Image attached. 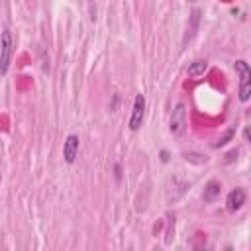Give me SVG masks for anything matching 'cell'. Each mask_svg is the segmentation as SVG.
Returning a JSON list of instances; mask_svg holds the SVG:
<instances>
[{
  "mask_svg": "<svg viewBox=\"0 0 251 251\" xmlns=\"http://www.w3.org/2000/svg\"><path fill=\"white\" fill-rule=\"evenodd\" d=\"M208 69V63L206 61H202V59H198V61H194L190 67H188V77H200V75H204V71Z\"/></svg>",
  "mask_w": 251,
  "mask_h": 251,
  "instance_id": "ba28073f",
  "label": "cell"
},
{
  "mask_svg": "<svg viewBox=\"0 0 251 251\" xmlns=\"http://www.w3.org/2000/svg\"><path fill=\"white\" fill-rule=\"evenodd\" d=\"M235 69L239 73V100L247 102L251 98V69L245 61H235Z\"/></svg>",
  "mask_w": 251,
  "mask_h": 251,
  "instance_id": "7a4b0ae2",
  "label": "cell"
},
{
  "mask_svg": "<svg viewBox=\"0 0 251 251\" xmlns=\"http://www.w3.org/2000/svg\"><path fill=\"white\" fill-rule=\"evenodd\" d=\"M144 116H146V96L138 94L134 100V110H132V118H130V130L138 132L144 124Z\"/></svg>",
  "mask_w": 251,
  "mask_h": 251,
  "instance_id": "277c9868",
  "label": "cell"
},
{
  "mask_svg": "<svg viewBox=\"0 0 251 251\" xmlns=\"http://www.w3.org/2000/svg\"><path fill=\"white\" fill-rule=\"evenodd\" d=\"M190 2H196V0H190Z\"/></svg>",
  "mask_w": 251,
  "mask_h": 251,
  "instance_id": "5bb4252c",
  "label": "cell"
},
{
  "mask_svg": "<svg viewBox=\"0 0 251 251\" xmlns=\"http://www.w3.org/2000/svg\"><path fill=\"white\" fill-rule=\"evenodd\" d=\"M235 157H237V149H233V151H230V153L226 155V163H231Z\"/></svg>",
  "mask_w": 251,
  "mask_h": 251,
  "instance_id": "8fae6325",
  "label": "cell"
},
{
  "mask_svg": "<svg viewBox=\"0 0 251 251\" xmlns=\"http://www.w3.org/2000/svg\"><path fill=\"white\" fill-rule=\"evenodd\" d=\"M114 171H116V179L120 181V165H116V167H114Z\"/></svg>",
  "mask_w": 251,
  "mask_h": 251,
  "instance_id": "4fadbf2b",
  "label": "cell"
},
{
  "mask_svg": "<svg viewBox=\"0 0 251 251\" xmlns=\"http://www.w3.org/2000/svg\"><path fill=\"white\" fill-rule=\"evenodd\" d=\"M14 51V40L10 30L2 32V40H0V75H6L10 69V59Z\"/></svg>",
  "mask_w": 251,
  "mask_h": 251,
  "instance_id": "6da1fadb",
  "label": "cell"
},
{
  "mask_svg": "<svg viewBox=\"0 0 251 251\" xmlns=\"http://www.w3.org/2000/svg\"><path fill=\"white\" fill-rule=\"evenodd\" d=\"M245 204V190L243 188H233L230 194H228V198H226V208H228V212H237V210H241V206Z\"/></svg>",
  "mask_w": 251,
  "mask_h": 251,
  "instance_id": "8992f818",
  "label": "cell"
},
{
  "mask_svg": "<svg viewBox=\"0 0 251 251\" xmlns=\"http://www.w3.org/2000/svg\"><path fill=\"white\" fill-rule=\"evenodd\" d=\"M169 130L173 136H183L187 130V106L183 102H179L171 114V124H169Z\"/></svg>",
  "mask_w": 251,
  "mask_h": 251,
  "instance_id": "3957f363",
  "label": "cell"
},
{
  "mask_svg": "<svg viewBox=\"0 0 251 251\" xmlns=\"http://www.w3.org/2000/svg\"><path fill=\"white\" fill-rule=\"evenodd\" d=\"M220 190H222L220 181H210V183L204 187V194H202V198H204L206 202H212V200H216V198L220 196Z\"/></svg>",
  "mask_w": 251,
  "mask_h": 251,
  "instance_id": "52a82bcc",
  "label": "cell"
},
{
  "mask_svg": "<svg viewBox=\"0 0 251 251\" xmlns=\"http://www.w3.org/2000/svg\"><path fill=\"white\" fill-rule=\"evenodd\" d=\"M198 20H200V10H194V12H192V24H190V34L187 36V40H190V38L194 36L196 28H198Z\"/></svg>",
  "mask_w": 251,
  "mask_h": 251,
  "instance_id": "30bf717a",
  "label": "cell"
},
{
  "mask_svg": "<svg viewBox=\"0 0 251 251\" xmlns=\"http://www.w3.org/2000/svg\"><path fill=\"white\" fill-rule=\"evenodd\" d=\"M77 157H79V136L71 134V136H67V140L63 144V159H65V163L73 165L77 161Z\"/></svg>",
  "mask_w": 251,
  "mask_h": 251,
  "instance_id": "5b68a950",
  "label": "cell"
},
{
  "mask_svg": "<svg viewBox=\"0 0 251 251\" xmlns=\"http://www.w3.org/2000/svg\"><path fill=\"white\" fill-rule=\"evenodd\" d=\"M161 161H163V163L169 161V153H167V151H161Z\"/></svg>",
  "mask_w": 251,
  "mask_h": 251,
  "instance_id": "7c38bea8",
  "label": "cell"
},
{
  "mask_svg": "<svg viewBox=\"0 0 251 251\" xmlns=\"http://www.w3.org/2000/svg\"><path fill=\"white\" fill-rule=\"evenodd\" d=\"M233 136H235V130H233V128H230V130H228V132H226L218 142H214V147H222V146H226Z\"/></svg>",
  "mask_w": 251,
  "mask_h": 251,
  "instance_id": "9c48e42d",
  "label": "cell"
}]
</instances>
